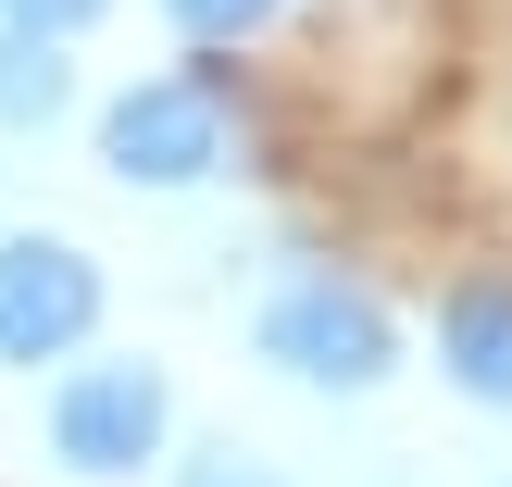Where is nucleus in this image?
<instances>
[{
    "label": "nucleus",
    "mask_w": 512,
    "mask_h": 487,
    "mask_svg": "<svg viewBox=\"0 0 512 487\" xmlns=\"http://www.w3.org/2000/svg\"><path fill=\"white\" fill-rule=\"evenodd\" d=\"M175 487H288V475H275L263 450H238V438H200L188 463H175Z\"/></svg>",
    "instance_id": "6e6552de"
},
{
    "label": "nucleus",
    "mask_w": 512,
    "mask_h": 487,
    "mask_svg": "<svg viewBox=\"0 0 512 487\" xmlns=\"http://www.w3.org/2000/svg\"><path fill=\"white\" fill-rule=\"evenodd\" d=\"M438 375L488 413H512V275H463L438 300Z\"/></svg>",
    "instance_id": "39448f33"
},
{
    "label": "nucleus",
    "mask_w": 512,
    "mask_h": 487,
    "mask_svg": "<svg viewBox=\"0 0 512 487\" xmlns=\"http://www.w3.org/2000/svg\"><path fill=\"white\" fill-rule=\"evenodd\" d=\"M100 0H0V25H38V38H75Z\"/></svg>",
    "instance_id": "1a4fd4ad"
},
{
    "label": "nucleus",
    "mask_w": 512,
    "mask_h": 487,
    "mask_svg": "<svg viewBox=\"0 0 512 487\" xmlns=\"http://www.w3.org/2000/svg\"><path fill=\"white\" fill-rule=\"evenodd\" d=\"M100 163L125 188H200V175H225V88L200 63L188 75H138L100 113Z\"/></svg>",
    "instance_id": "7ed1b4c3"
},
{
    "label": "nucleus",
    "mask_w": 512,
    "mask_h": 487,
    "mask_svg": "<svg viewBox=\"0 0 512 487\" xmlns=\"http://www.w3.org/2000/svg\"><path fill=\"white\" fill-rule=\"evenodd\" d=\"M163 438H175V388H163V363H75L63 388H50V463L88 475V487L163 463Z\"/></svg>",
    "instance_id": "f03ea898"
},
{
    "label": "nucleus",
    "mask_w": 512,
    "mask_h": 487,
    "mask_svg": "<svg viewBox=\"0 0 512 487\" xmlns=\"http://www.w3.org/2000/svg\"><path fill=\"white\" fill-rule=\"evenodd\" d=\"M250 350H263L288 388H313V400H363V388H388V375H400L388 300H375L363 275H338V263H300L288 288L250 313Z\"/></svg>",
    "instance_id": "f257e3e1"
},
{
    "label": "nucleus",
    "mask_w": 512,
    "mask_h": 487,
    "mask_svg": "<svg viewBox=\"0 0 512 487\" xmlns=\"http://www.w3.org/2000/svg\"><path fill=\"white\" fill-rule=\"evenodd\" d=\"M63 100H75L63 38H38V25H0V138H38V125H63Z\"/></svg>",
    "instance_id": "423d86ee"
},
{
    "label": "nucleus",
    "mask_w": 512,
    "mask_h": 487,
    "mask_svg": "<svg viewBox=\"0 0 512 487\" xmlns=\"http://www.w3.org/2000/svg\"><path fill=\"white\" fill-rule=\"evenodd\" d=\"M175 13V38H200V50H238V38H263L288 0H163Z\"/></svg>",
    "instance_id": "0eeeda50"
},
{
    "label": "nucleus",
    "mask_w": 512,
    "mask_h": 487,
    "mask_svg": "<svg viewBox=\"0 0 512 487\" xmlns=\"http://www.w3.org/2000/svg\"><path fill=\"white\" fill-rule=\"evenodd\" d=\"M100 325V263L75 238H0V363H63Z\"/></svg>",
    "instance_id": "20e7f679"
}]
</instances>
